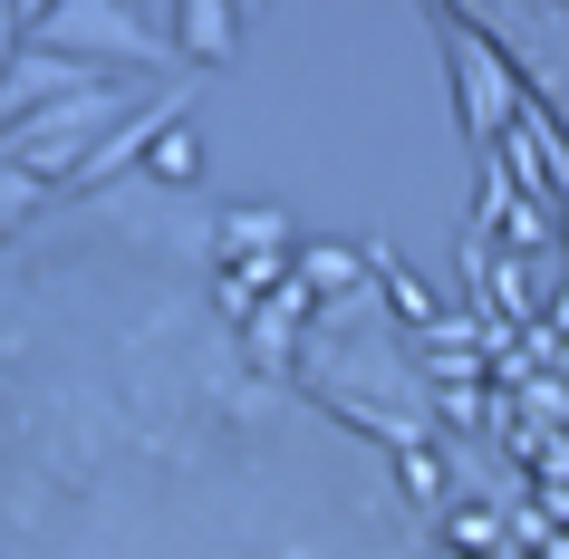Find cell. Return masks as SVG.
Segmentation results:
<instances>
[{
	"mask_svg": "<svg viewBox=\"0 0 569 559\" xmlns=\"http://www.w3.org/2000/svg\"><path fill=\"white\" fill-rule=\"evenodd\" d=\"M126 10H154V0H126Z\"/></svg>",
	"mask_w": 569,
	"mask_h": 559,
	"instance_id": "30bf717a",
	"label": "cell"
},
{
	"mask_svg": "<svg viewBox=\"0 0 569 559\" xmlns=\"http://www.w3.org/2000/svg\"><path fill=\"white\" fill-rule=\"evenodd\" d=\"M232 20H261V0H232Z\"/></svg>",
	"mask_w": 569,
	"mask_h": 559,
	"instance_id": "9c48e42d",
	"label": "cell"
},
{
	"mask_svg": "<svg viewBox=\"0 0 569 559\" xmlns=\"http://www.w3.org/2000/svg\"><path fill=\"white\" fill-rule=\"evenodd\" d=\"M280 232H290L280 212H232V251H270Z\"/></svg>",
	"mask_w": 569,
	"mask_h": 559,
	"instance_id": "8992f818",
	"label": "cell"
},
{
	"mask_svg": "<svg viewBox=\"0 0 569 559\" xmlns=\"http://www.w3.org/2000/svg\"><path fill=\"white\" fill-rule=\"evenodd\" d=\"M20 59V0H0V68Z\"/></svg>",
	"mask_w": 569,
	"mask_h": 559,
	"instance_id": "52a82bcc",
	"label": "cell"
},
{
	"mask_svg": "<svg viewBox=\"0 0 569 559\" xmlns=\"http://www.w3.org/2000/svg\"><path fill=\"white\" fill-rule=\"evenodd\" d=\"M0 232H10V222H0Z\"/></svg>",
	"mask_w": 569,
	"mask_h": 559,
	"instance_id": "8fae6325",
	"label": "cell"
},
{
	"mask_svg": "<svg viewBox=\"0 0 569 559\" xmlns=\"http://www.w3.org/2000/svg\"><path fill=\"white\" fill-rule=\"evenodd\" d=\"M183 97H193V88H174V97H154V107H126V117L107 126V136H97V146L78 154V164H68L59 183H49V193H107V183H117L126 164H146V146H154V136H164V126L183 117Z\"/></svg>",
	"mask_w": 569,
	"mask_h": 559,
	"instance_id": "3957f363",
	"label": "cell"
},
{
	"mask_svg": "<svg viewBox=\"0 0 569 559\" xmlns=\"http://www.w3.org/2000/svg\"><path fill=\"white\" fill-rule=\"evenodd\" d=\"M20 39L68 49V59H88V68H164L174 59V49L146 30V10H126V0H49Z\"/></svg>",
	"mask_w": 569,
	"mask_h": 559,
	"instance_id": "7a4b0ae2",
	"label": "cell"
},
{
	"mask_svg": "<svg viewBox=\"0 0 569 559\" xmlns=\"http://www.w3.org/2000/svg\"><path fill=\"white\" fill-rule=\"evenodd\" d=\"M146 174H154V183H193V174H203V146H193V126H183V117L146 146Z\"/></svg>",
	"mask_w": 569,
	"mask_h": 559,
	"instance_id": "5b68a950",
	"label": "cell"
},
{
	"mask_svg": "<svg viewBox=\"0 0 569 559\" xmlns=\"http://www.w3.org/2000/svg\"><path fill=\"white\" fill-rule=\"evenodd\" d=\"M126 107H117V88H68V97H39V107H20V117L0 126V164H20V174H39V183H59L78 154L117 126Z\"/></svg>",
	"mask_w": 569,
	"mask_h": 559,
	"instance_id": "6da1fadb",
	"label": "cell"
},
{
	"mask_svg": "<svg viewBox=\"0 0 569 559\" xmlns=\"http://www.w3.org/2000/svg\"><path fill=\"white\" fill-rule=\"evenodd\" d=\"M174 10H183V39H174V59H193V68H222V59H232V39H241L232 0H174Z\"/></svg>",
	"mask_w": 569,
	"mask_h": 559,
	"instance_id": "277c9868",
	"label": "cell"
},
{
	"mask_svg": "<svg viewBox=\"0 0 569 559\" xmlns=\"http://www.w3.org/2000/svg\"><path fill=\"white\" fill-rule=\"evenodd\" d=\"M39 10H49V0H20V30H30V20H39Z\"/></svg>",
	"mask_w": 569,
	"mask_h": 559,
	"instance_id": "ba28073f",
	"label": "cell"
}]
</instances>
